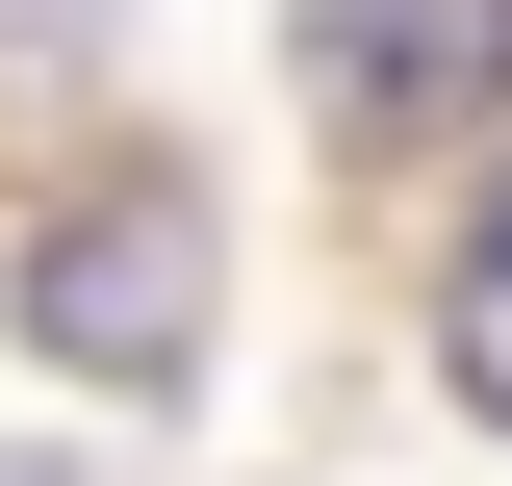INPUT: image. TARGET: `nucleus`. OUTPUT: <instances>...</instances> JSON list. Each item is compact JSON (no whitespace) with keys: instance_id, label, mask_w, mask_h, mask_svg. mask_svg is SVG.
<instances>
[{"instance_id":"obj_1","label":"nucleus","mask_w":512,"mask_h":486,"mask_svg":"<svg viewBox=\"0 0 512 486\" xmlns=\"http://www.w3.org/2000/svg\"><path fill=\"white\" fill-rule=\"evenodd\" d=\"M26 333H52L77 384H180V359H205V205H180V180L52 205V256H26Z\"/></svg>"},{"instance_id":"obj_2","label":"nucleus","mask_w":512,"mask_h":486,"mask_svg":"<svg viewBox=\"0 0 512 486\" xmlns=\"http://www.w3.org/2000/svg\"><path fill=\"white\" fill-rule=\"evenodd\" d=\"M282 52H308V128L410 154V128H487L512 103V0H282Z\"/></svg>"},{"instance_id":"obj_4","label":"nucleus","mask_w":512,"mask_h":486,"mask_svg":"<svg viewBox=\"0 0 512 486\" xmlns=\"http://www.w3.org/2000/svg\"><path fill=\"white\" fill-rule=\"evenodd\" d=\"M0 486H52V461H0Z\"/></svg>"},{"instance_id":"obj_3","label":"nucleus","mask_w":512,"mask_h":486,"mask_svg":"<svg viewBox=\"0 0 512 486\" xmlns=\"http://www.w3.org/2000/svg\"><path fill=\"white\" fill-rule=\"evenodd\" d=\"M436 359H461V410H512V205L461 231V282H436Z\"/></svg>"}]
</instances>
